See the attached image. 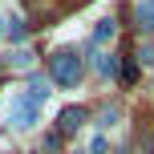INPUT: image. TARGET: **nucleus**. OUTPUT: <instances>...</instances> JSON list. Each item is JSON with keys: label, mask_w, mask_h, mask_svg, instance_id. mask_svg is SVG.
I'll use <instances>...</instances> for the list:
<instances>
[{"label": "nucleus", "mask_w": 154, "mask_h": 154, "mask_svg": "<svg viewBox=\"0 0 154 154\" xmlns=\"http://www.w3.org/2000/svg\"><path fill=\"white\" fill-rule=\"evenodd\" d=\"M81 57L73 53V49H57L53 53V81L61 85V89H77L81 85Z\"/></svg>", "instance_id": "f257e3e1"}, {"label": "nucleus", "mask_w": 154, "mask_h": 154, "mask_svg": "<svg viewBox=\"0 0 154 154\" xmlns=\"http://www.w3.org/2000/svg\"><path fill=\"white\" fill-rule=\"evenodd\" d=\"M37 118H41V101H32L29 93H24V97H16V101H12V109H8V122H12L16 130H29V126H37Z\"/></svg>", "instance_id": "f03ea898"}, {"label": "nucleus", "mask_w": 154, "mask_h": 154, "mask_svg": "<svg viewBox=\"0 0 154 154\" xmlns=\"http://www.w3.org/2000/svg\"><path fill=\"white\" fill-rule=\"evenodd\" d=\"M114 32H118L114 16H101V20H97V29H93V41H97V45H106V41H114Z\"/></svg>", "instance_id": "20e7f679"}, {"label": "nucleus", "mask_w": 154, "mask_h": 154, "mask_svg": "<svg viewBox=\"0 0 154 154\" xmlns=\"http://www.w3.org/2000/svg\"><path fill=\"white\" fill-rule=\"evenodd\" d=\"M118 73H122V81H126V85L138 81V65H134V61H122V69H118Z\"/></svg>", "instance_id": "423d86ee"}, {"label": "nucleus", "mask_w": 154, "mask_h": 154, "mask_svg": "<svg viewBox=\"0 0 154 154\" xmlns=\"http://www.w3.org/2000/svg\"><path fill=\"white\" fill-rule=\"evenodd\" d=\"M8 65H16V69H24V65H32V53H29V49H16V53L8 57Z\"/></svg>", "instance_id": "39448f33"}, {"label": "nucleus", "mask_w": 154, "mask_h": 154, "mask_svg": "<svg viewBox=\"0 0 154 154\" xmlns=\"http://www.w3.org/2000/svg\"><path fill=\"white\" fill-rule=\"evenodd\" d=\"M81 122H85V109H81V106H69V109H61V118H57V126H61L65 134H73Z\"/></svg>", "instance_id": "7ed1b4c3"}]
</instances>
